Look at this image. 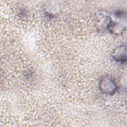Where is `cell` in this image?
Wrapping results in <instances>:
<instances>
[{
  "mask_svg": "<svg viewBox=\"0 0 127 127\" xmlns=\"http://www.w3.org/2000/svg\"><path fill=\"white\" fill-rule=\"evenodd\" d=\"M99 86L101 92L109 95L114 94L118 89L116 82L110 75H105L102 77L100 80Z\"/></svg>",
  "mask_w": 127,
  "mask_h": 127,
  "instance_id": "1",
  "label": "cell"
},
{
  "mask_svg": "<svg viewBox=\"0 0 127 127\" xmlns=\"http://www.w3.org/2000/svg\"><path fill=\"white\" fill-rule=\"evenodd\" d=\"M114 59L120 63H124L126 61V47L121 46L117 48L113 54Z\"/></svg>",
  "mask_w": 127,
  "mask_h": 127,
  "instance_id": "2",
  "label": "cell"
}]
</instances>
